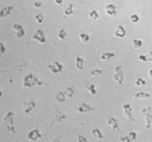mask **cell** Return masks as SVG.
I'll list each match as a JSON object with an SVG mask.
<instances>
[{
    "label": "cell",
    "mask_w": 152,
    "mask_h": 142,
    "mask_svg": "<svg viewBox=\"0 0 152 142\" xmlns=\"http://www.w3.org/2000/svg\"><path fill=\"white\" fill-rule=\"evenodd\" d=\"M77 141H78V142H88L87 141L86 138L85 136H82L80 135H79L77 136Z\"/></svg>",
    "instance_id": "obj_11"
},
{
    "label": "cell",
    "mask_w": 152,
    "mask_h": 142,
    "mask_svg": "<svg viewBox=\"0 0 152 142\" xmlns=\"http://www.w3.org/2000/svg\"><path fill=\"white\" fill-rule=\"evenodd\" d=\"M56 99L59 102H64V100H65V98H64V95L62 96V94L60 93V94H58V96L56 97Z\"/></svg>",
    "instance_id": "obj_13"
},
{
    "label": "cell",
    "mask_w": 152,
    "mask_h": 142,
    "mask_svg": "<svg viewBox=\"0 0 152 142\" xmlns=\"http://www.w3.org/2000/svg\"><path fill=\"white\" fill-rule=\"evenodd\" d=\"M91 134H92V135L95 137V138H97V139H102V138H103V135L102 134L101 130H100L99 129H97V128L92 130Z\"/></svg>",
    "instance_id": "obj_8"
},
{
    "label": "cell",
    "mask_w": 152,
    "mask_h": 142,
    "mask_svg": "<svg viewBox=\"0 0 152 142\" xmlns=\"http://www.w3.org/2000/svg\"><path fill=\"white\" fill-rule=\"evenodd\" d=\"M27 137L29 140H31V141H36V140H37L39 138H41L42 135H41V134H40V132L37 129H35V130H31V131L28 133Z\"/></svg>",
    "instance_id": "obj_3"
},
{
    "label": "cell",
    "mask_w": 152,
    "mask_h": 142,
    "mask_svg": "<svg viewBox=\"0 0 152 142\" xmlns=\"http://www.w3.org/2000/svg\"><path fill=\"white\" fill-rule=\"evenodd\" d=\"M3 121L4 123V124L7 127L8 131L10 132L12 134H15L16 130H15V127L14 125V113L9 111L7 112L3 119Z\"/></svg>",
    "instance_id": "obj_1"
},
{
    "label": "cell",
    "mask_w": 152,
    "mask_h": 142,
    "mask_svg": "<svg viewBox=\"0 0 152 142\" xmlns=\"http://www.w3.org/2000/svg\"><path fill=\"white\" fill-rule=\"evenodd\" d=\"M124 110L125 115H126L129 119L133 120V119H132V113H131L130 105H129V104H125L124 106Z\"/></svg>",
    "instance_id": "obj_7"
},
{
    "label": "cell",
    "mask_w": 152,
    "mask_h": 142,
    "mask_svg": "<svg viewBox=\"0 0 152 142\" xmlns=\"http://www.w3.org/2000/svg\"><path fill=\"white\" fill-rule=\"evenodd\" d=\"M93 110V108H91V106H89V105H87L86 103H83L81 104L79 108H78V111L80 112V113H88V112H90V111H91Z\"/></svg>",
    "instance_id": "obj_5"
},
{
    "label": "cell",
    "mask_w": 152,
    "mask_h": 142,
    "mask_svg": "<svg viewBox=\"0 0 152 142\" xmlns=\"http://www.w3.org/2000/svg\"><path fill=\"white\" fill-rule=\"evenodd\" d=\"M36 20H38V22H39V23H41V22H42V17L40 15H37V16H36Z\"/></svg>",
    "instance_id": "obj_15"
},
{
    "label": "cell",
    "mask_w": 152,
    "mask_h": 142,
    "mask_svg": "<svg viewBox=\"0 0 152 142\" xmlns=\"http://www.w3.org/2000/svg\"><path fill=\"white\" fill-rule=\"evenodd\" d=\"M36 107V103L33 101H30L29 102L25 103V108H24V113L26 114H27L29 113H31Z\"/></svg>",
    "instance_id": "obj_4"
},
{
    "label": "cell",
    "mask_w": 152,
    "mask_h": 142,
    "mask_svg": "<svg viewBox=\"0 0 152 142\" xmlns=\"http://www.w3.org/2000/svg\"><path fill=\"white\" fill-rule=\"evenodd\" d=\"M2 96H3V92H2V91H0V98L2 97Z\"/></svg>",
    "instance_id": "obj_16"
},
{
    "label": "cell",
    "mask_w": 152,
    "mask_h": 142,
    "mask_svg": "<svg viewBox=\"0 0 152 142\" xmlns=\"http://www.w3.org/2000/svg\"><path fill=\"white\" fill-rule=\"evenodd\" d=\"M129 139L132 141V140H135L136 139V134L135 133H130L129 135Z\"/></svg>",
    "instance_id": "obj_14"
},
{
    "label": "cell",
    "mask_w": 152,
    "mask_h": 142,
    "mask_svg": "<svg viewBox=\"0 0 152 142\" xmlns=\"http://www.w3.org/2000/svg\"><path fill=\"white\" fill-rule=\"evenodd\" d=\"M54 142H60V141H55Z\"/></svg>",
    "instance_id": "obj_17"
},
{
    "label": "cell",
    "mask_w": 152,
    "mask_h": 142,
    "mask_svg": "<svg viewBox=\"0 0 152 142\" xmlns=\"http://www.w3.org/2000/svg\"><path fill=\"white\" fill-rule=\"evenodd\" d=\"M14 9H15V5H8L4 7L0 10V18H5V17L10 15Z\"/></svg>",
    "instance_id": "obj_2"
},
{
    "label": "cell",
    "mask_w": 152,
    "mask_h": 142,
    "mask_svg": "<svg viewBox=\"0 0 152 142\" xmlns=\"http://www.w3.org/2000/svg\"><path fill=\"white\" fill-rule=\"evenodd\" d=\"M24 36H25V30L24 29H21V30H20V31H17L16 37L18 38H21Z\"/></svg>",
    "instance_id": "obj_9"
},
{
    "label": "cell",
    "mask_w": 152,
    "mask_h": 142,
    "mask_svg": "<svg viewBox=\"0 0 152 142\" xmlns=\"http://www.w3.org/2000/svg\"><path fill=\"white\" fill-rule=\"evenodd\" d=\"M13 28L15 30V31H20V30H21V29H23V27H22L21 25H20V24H14L13 25Z\"/></svg>",
    "instance_id": "obj_12"
},
{
    "label": "cell",
    "mask_w": 152,
    "mask_h": 142,
    "mask_svg": "<svg viewBox=\"0 0 152 142\" xmlns=\"http://www.w3.org/2000/svg\"><path fill=\"white\" fill-rule=\"evenodd\" d=\"M6 52V48L5 46L2 42H0V56H2L3 54H4Z\"/></svg>",
    "instance_id": "obj_10"
},
{
    "label": "cell",
    "mask_w": 152,
    "mask_h": 142,
    "mask_svg": "<svg viewBox=\"0 0 152 142\" xmlns=\"http://www.w3.org/2000/svg\"><path fill=\"white\" fill-rule=\"evenodd\" d=\"M108 124L109 125L112 127V129H113V130H118V121H117V119H115L113 117H109Z\"/></svg>",
    "instance_id": "obj_6"
}]
</instances>
